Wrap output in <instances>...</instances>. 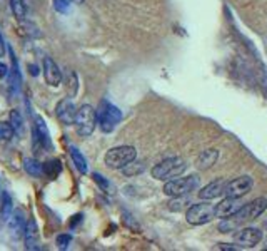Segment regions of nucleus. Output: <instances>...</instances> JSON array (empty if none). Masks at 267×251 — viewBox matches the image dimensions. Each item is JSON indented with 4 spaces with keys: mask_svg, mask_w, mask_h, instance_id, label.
<instances>
[{
    "mask_svg": "<svg viewBox=\"0 0 267 251\" xmlns=\"http://www.w3.org/2000/svg\"><path fill=\"white\" fill-rule=\"evenodd\" d=\"M10 9H12L14 15H15V17H17L19 20H24V19H25L27 9H25L24 0H10Z\"/></svg>",
    "mask_w": 267,
    "mask_h": 251,
    "instance_id": "nucleus-24",
    "label": "nucleus"
},
{
    "mask_svg": "<svg viewBox=\"0 0 267 251\" xmlns=\"http://www.w3.org/2000/svg\"><path fill=\"white\" fill-rule=\"evenodd\" d=\"M254 186V181L250 176H240V177H235V179L229 181L226 184V195L224 196H229V198H242L245 196L247 193H250Z\"/></svg>",
    "mask_w": 267,
    "mask_h": 251,
    "instance_id": "nucleus-10",
    "label": "nucleus"
},
{
    "mask_svg": "<svg viewBox=\"0 0 267 251\" xmlns=\"http://www.w3.org/2000/svg\"><path fill=\"white\" fill-rule=\"evenodd\" d=\"M44 76H45V82L52 87H57L62 81V72L59 69V66L50 57H44Z\"/></svg>",
    "mask_w": 267,
    "mask_h": 251,
    "instance_id": "nucleus-14",
    "label": "nucleus"
},
{
    "mask_svg": "<svg viewBox=\"0 0 267 251\" xmlns=\"http://www.w3.org/2000/svg\"><path fill=\"white\" fill-rule=\"evenodd\" d=\"M219 159V151L217 149H207L204 151V153L199 154L197 158V167L199 169H211V167L217 163Z\"/></svg>",
    "mask_w": 267,
    "mask_h": 251,
    "instance_id": "nucleus-17",
    "label": "nucleus"
},
{
    "mask_svg": "<svg viewBox=\"0 0 267 251\" xmlns=\"http://www.w3.org/2000/svg\"><path fill=\"white\" fill-rule=\"evenodd\" d=\"M9 226L10 229H12V233L15 234V236H22V234L25 233V226H27V223H25V218L22 211H14L12 216L9 218Z\"/></svg>",
    "mask_w": 267,
    "mask_h": 251,
    "instance_id": "nucleus-18",
    "label": "nucleus"
},
{
    "mask_svg": "<svg viewBox=\"0 0 267 251\" xmlns=\"http://www.w3.org/2000/svg\"><path fill=\"white\" fill-rule=\"evenodd\" d=\"M82 218H83V216H82V214H75V216H74V218H72V221H70V228H75V226H77V224L82 221Z\"/></svg>",
    "mask_w": 267,
    "mask_h": 251,
    "instance_id": "nucleus-31",
    "label": "nucleus"
},
{
    "mask_svg": "<svg viewBox=\"0 0 267 251\" xmlns=\"http://www.w3.org/2000/svg\"><path fill=\"white\" fill-rule=\"evenodd\" d=\"M187 223L192 224V226H202V224L211 223L214 218H216V213H214V206L206 203H199V205H194L187 209Z\"/></svg>",
    "mask_w": 267,
    "mask_h": 251,
    "instance_id": "nucleus-7",
    "label": "nucleus"
},
{
    "mask_svg": "<svg viewBox=\"0 0 267 251\" xmlns=\"http://www.w3.org/2000/svg\"><path fill=\"white\" fill-rule=\"evenodd\" d=\"M9 74V69H7V66L4 64V62H0V79H4L5 76Z\"/></svg>",
    "mask_w": 267,
    "mask_h": 251,
    "instance_id": "nucleus-32",
    "label": "nucleus"
},
{
    "mask_svg": "<svg viewBox=\"0 0 267 251\" xmlns=\"http://www.w3.org/2000/svg\"><path fill=\"white\" fill-rule=\"evenodd\" d=\"M267 209V200L265 198H257V200L247 203V205H242V208L239 209L237 213L232 214L229 218H224V221L219 224V229L221 233H230L234 229L240 228L242 224L252 221L257 216H260Z\"/></svg>",
    "mask_w": 267,
    "mask_h": 251,
    "instance_id": "nucleus-1",
    "label": "nucleus"
},
{
    "mask_svg": "<svg viewBox=\"0 0 267 251\" xmlns=\"http://www.w3.org/2000/svg\"><path fill=\"white\" fill-rule=\"evenodd\" d=\"M135 158H137V151L134 146H119V148L109 149L104 161L112 169H122L129 163H132Z\"/></svg>",
    "mask_w": 267,
    "mask_h": 251,
    "instance_id": "nucleus-3",
    "label": "nucleus"
},
{
    "mask_svg": "<svg viewBox=\"0 0 267 251\" xmlns=\"http://www.w3.org/2000/svg\"><path fill=\"white\" fill-rule=\"evenodd\" d=\"M186 169H187V164L182 158H167L152 167V176L157 181L167 182L174 179V177H179Z\"/></svg>",
    "mask_w": 267,
    "mask_h": 251,
    "instance_id": "nucleus-2",
    "label": "nucleus"
},
{
    "mask_svg": "<svg viewBox=\"0 0 267 251\" xmlns=\"http://www.w3.org/2000/svg\"><path fill=\"white\" fill-rule=\"evenodd\" d=\"M15 134V131L12 128V124L10 122H0V139L4 141H9L12 139Z\"/></svg>",
    "mask_w": 267,
    "mask_h": 251,
    "instance_id": "nucleus-25",
    "label": "nucleus"
},
{
    "mask_svg": "<svg viewBox=\"0 0 267 251\" xmlns=\"http://www.w3.org/2000/svg\"><path fill=\"white\" fill-rule=\"evenodd\" d=\"M70 158H72V161H74L77 171L82 172V174H85L87 172V161H85V158H83V154L80 153V151H78L77 148H74V146L70 148Z\"/></svg>",
    "mask_w": 267,
    "mask_h": 251,
    "instance_id": "nucleus-22",
    "label": "nucleus"
},
{
    "mask_svg": "<svg viewBox=\"0 0 267 251\" xmlns=\"http://www.w3.org/2000/svg\"><path fill=\"white\" fill-rule=\"evenodd\" d=\"M67 89H69V94H70V96H75V92H77V76L74 74V72H69Z\"/></svg>",
    "mask_w": 267,
    "mask_h": 251,
    "instance_id": "nucleus-30",
    "label": "nucleus"
},
{
    "mask_svg": "<svg viewBox=\"0 0 267 251\" xmlns=\"http://www.w3.org/2000/svg\"><path fill=\"white\" fill-rule=\"evenodd\" d=\"M120 121H122V112L111 102L104 101L97 111V122L104 133H112Z\"/></svg>",
    "mask_w": 267,
    "mask_h": 251,
    "instance_id": "nucleus-5",
    "label": "nucleus"
},
{
    "mask_svg": "<svg viewBox=\"0 0 267 251\" xmlns=\"http://www.w3.org/2000/svg\"><path fill=\"white\" fill-rule=\"evenodd\" d=\"M34 149L40 153V151H50L52 149V139L47 129L45 121L42 117H35L34 126Z\"/></svg>",
    "mask_w": 267,
    "mask_h": 251,
    "instance_id": "nucleus-8",
    "label": "nucleus"
},
{
    "mask_svg": "<svg viewBox=\"0 0 267 251\" xmlns=\"http://www.w3.org/2000/svg\"><path fill=\"white\" fill-rule=\"evenodd\" d=\"M70 241H72L70 234H59V236H57V246H59V249H67Z\"/></svg>",
    "mask_w": 267,
    "mask_h": 251,
    "instance_id": "nucleus-29",
    "label": "nucleus"
},
{
    "mask_svg": "<svg viewBox=\"0 0 267 251\" xmlns=\"http://www.w3.org/2000/svg\"><path fill=\"white\" fill-rule=\"evenodd\" d=\"M92 177H94V181L97 182L99 184V187H101L102 191H109V187H111V182H109L106 177H104L101 172H94L92 174Z\"/></svg>",
    "mask_w": 267,
    "mask_h": 251,
    "instance_id": "nucleus-26",
    "label": "nucleus"
},
{
    "mask_svg": "<svg viewBox=\"0 0 267 251\" xmlns=\"http://www.w3.org/2000/svg\"><path fill=\"white\" fill-rule=\"evenodd\" d=\"M134 163V161H132ZM132 163H129L125 167H122V171H124V174L125 176H134V174H137V172H140L144 169V166L142 164H139V166H135V164H132Z\"/></svg>",
    "mask_w": 267,
    "mask_h": 251,
    "instance_id": "nucleus-28",
    "label": "nucleus"
},
{
    "mask_svg": "<svg viewBox=\"0 0 267 251\" xmlns=\"http://www.w3.org/2000/svg\"><path fill=\"white\" fill-rule=\"evenodd\" d=\"M242 208V205L239 203V198H229L226 196L221 203H217L216 206H214V213H216V218H229L232 216L239 211V209Z\"/></svg>",
    "mask_w": 267,
    "mask_h": 251,
    "instance_id": "nucleus-12",
    "label": "nucleus"
},
{
    "mask_svg": "<svg viewBox=\"0 0 267 251\" xmlns=\"http://www.w3.org/2000/svg\"><path fill=\"white\" fill-rule=\"evenodd\" d=\"M25 248L27 249H39V229H37V223L34 219H29L27 226H25Z\"/></svg>",
    "mask_w": 267,
    "mask_h": 251,
    "instance_id": "nucleus-16",
    "label": "nucleus"
},
{
    "mask_svg": "<svg viewBox=\"0 0 267 251\" xmlns=\"http://www.w3.org/2000/svg\"><path fill=\"white\" fill-rule=\"evenodd\" d=\"M10 59H12V71H10V77H9V89H10V94L17 96L20 87H22V74H20L19 60L14 54V49H10Z\"/></svg>",
    "mask_w": 267,
    "mask_h": 251,
    "instance_id": "nucleus-15",
    "label": "nucleus"
},
{
    "mask_svg": "<svg viewBox=\"0 0 267 251\" xmlns=\"http://www.w3.org/2000/svg\"><path fill=\"white\" fill-rule=\"evenodd\" d=\"M54 9L59 14H67L70 9V0H54Z\"/></svg>",
    "mask_w": 267,
    "mask_h": 251,
    "instance_id": "nucleus-27",
    "label": "nucleus"
},
{
    "mask_svg": "<svg viewBox=\"0 0 267 251\" xmlns=\"http://www.w3.org/2000/svg\"><path fill=\"white\" fill-rule=\"evenodd\" d=\"M5 54V42H4V37L2 34H0V57Z\"/></svg>",
    "mask_w": 267,
    "mask_h": 251,
    "instance_id": "nucleus-34",
    "label": "nucleus"
},
{
    "mask_svg": "<svg viewBox=\"0 0 267 251\" xmlns=\"http://www.w3.org/2000/svg\"><path fill=\"white\" fill-rule=\"evenodd\" d=\"M264 234L259 228H240L237 233H235V243L239 244L240 248H255L257 244L262 241Z\"/></svg>",
    "mask_w": 267,
    "mask_h": 251,
    "instance_id": "nucleus-9",
    "label": "nucleus"
},
{
    "mask_svg": "<svg viewBox=\"0 0 267 251\" xmlns=\"http://www.w3.org/2000/svg\"><path fill=\"white\" fill-rule=\"evenodd\" d=\"M29 71H30V74H32V76H39V67L35 66V64H30L29 66Z\"/></svg>",
    "mask_w": 267,
    "mask_h": 251,
    "instance_id": "nucleus-33",
    "label": "nucleus"
},
{
    "mask_svg": "<svg viewBox=\"0 0 267 251\" xmlns=\"http://www.w3.org/2000/svg\"><path fill=\"white\" fill-rule=\"evenodd\" d=\"M14 213V205H12V198L7 191L2 193V203H0V219L5 223L9 221V218L12 216Z\"/></svg>",
    "mask_w": 267,
    "mask_h": 251,
    "instance_id": "nucleus-19",
    "label": "nucleus"
},
{
    "mask_svg": "<svg viewBox=\"0 0 267 251\" xmlns=\"http://www.w3.org/2000/svg\"><path fill=\"white\" fill-rule=\"evenodd\" d=\"M55 114H57V119H59L62 124H65V126L75 124L77 107L70 99H62V101L57 104Z\"/></svg>",
    "mask_w": 267,
    "mask_h": 251,
    "instance_id": "nucleus-11",
    "label": "nucleus"
},
{
    "mask_svg": "<svg viewBox=\"0 0 267 251\" xmlns=\"http://www.w3.org/2000/svg\"><path fill=\"white\" fill-rule=\"evenodd\" d=\"M60 172H62V164L59 159H50V161H47V163H44V174L47 177L55 179Z\"/></svg>",
    "mask_w": 267,
    "mask_h": 251,
    "instance_id": "nucleus-20",
    "label": "nucleus"
},
{
    "mask_svg": "<svg viewBox=\"0 0 267 251\" xmlns=\"http://www.w3.org/2000/svg\"><path fill=\"white\" fill-rule=\"evenodd\" d=\"M265 249H267V239H265Z\"/></svg>",
    "mask_w": 267,
    "mask_h": 251,
    "instance_id": "nucleus-36",
    "label": "nucleus"
},
{
    "mask_svg": "<svg viewBox=\"0 0 267 251\" xmlns=\"http://www.w3.org/2000/svg\"><path fill=\"white\" fill-rule=\"evenodd\" d=\"M97 124H99L97 122V112L92 106L83 104L80 109H77L75 128H77L78 134L83 136V138H87V136H91L94 133V129H96Z\"/></svg>",
    "mask_w": 267,
    "mask_h": 251,
    "instance_id": "nucleus-6",
    "label": "nucleus"
},
{
    "mask_svg": "<svg viewBox=\"0 0 267 251\" xmlns=\"http://www.w3.org/2000/svg\"><path fill=\"white\" fill-rule=\"evenodd\" d=\"M10 124H12L15 134H17V136H24V119H22V116H20L19 111H12V112H10Z\"/></svg>",
    "mask_w": 267,
    "mask_h": 251,
    "instance_id": "nucleus-23",
    "label": "nucleus"
},
{
    "mask_svg": "<svg viewBox=\"0 0 267 251\" xmlns=\"http://www.w3.org/2000/svg\"><path fill=\"white\" fill-rule=\"evenodd\" d=\"M24 169L27 171V174L34 177H39L40 174H44V164H40L37 159H32V158L24 161Z\"/></svg>",
    "mask_w": 267,
    "mask_h": 251,
    "instance_id": "nucleus-21",
    "label": "nucleus"
},
{
    "mask_svg": "<svg viewBox=\"0 0 267 251\" xmlns=\"http://www.w3.org/2000/svg\"><path fill=\"white\" fill-rule=\"evenodd\" d=\"M199 187V176L192 174V176H186V177H174V179L167 181L164 184V195L170 196V198H177V196H186L189 195L191 191H196Z\"/></svg>",
    "mask_w": 267,
    "mask_h": 251,
    "instance_id": "nucleus-4",
    "label": "nucleus"
},
{
    "mask_svg": "<svg viewBox=\"0 0 267 251\" xmlns=\"http://www.w3.org/2000/svg\"><path fill=\"white\" fill-rule=\"evenodd\" d=\"M70 2H77V4H80V2H82V0H70Z\"/></svg>",
    "mask_w": 267,
    "mask_h": 251,
    "instance_id": "nucleus-35",
    "label": "nucleus"
},
{
    "mask_svg": "<svg viewBox=\"0 0 267 251\" xmlns=\"http://www.w3.org/2000/svg\"><path fill=\"white\" fill-rule=\"evenodd\" d=\"M226 184H227V181H224V179L209 182L207 186H204L202 190L199 191V198L209 201V200H216L219 196H224L226 195Z\"/></svg>",
    "mask_w": 267,
    "mask_h": 251,
    "instance_id": "nucleus-13",
    "label": "nucleus"
}]
</instances>
